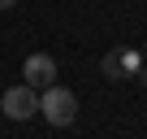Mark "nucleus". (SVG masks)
Masks as SVG:
<instances>
[{
  "instance_id": "1",
  "label": "nucleus",
  "mask_w": 147,
  "mask_h": 139,
  "mask_svg": "<svg viewBox=\"0 0 147 139\" xmlns=\"http://www.w3.org/2000/svg\"><path fill=\"white\" fill-rule=\"evenodd\" d=\"M39 113L52 122V126H74V117H78V96H74L69 87H43L39 96Z\"/></svg>"
},
{
  "instance_id": "2",
  "label": "nucleus",
  "mask_w": 147,
  "mask_h": 139,
  "mask_svg": "<svg viewBox=\"0 0 147 139\" xmlns=\"http://www.w3.org/2000/svg\"><path fill=\"white\" fill-rule=\"evenodd\" d=\"M0 113H5L9 122H30L35 113H39V96H35V87H9L5 96H0Z\"/></svg>"
},
{
  "instance_id": "3",
  "label": "nucleus",
  "mask_w": 147,
  "mask_h": 139,
  "mask_svg": "<svg viewBox=\"0 0 147 139\" xmlns=\"http://www.w3.org/2000/svg\"><path fill=\"white\" fill-rule=\"evenodd\" d=\"M22 78H26V87H52V83H56V57L30 52L26 65H22Z\"/></svg>"
},
{
  "instance_id": "4",
  "label": "nucleus",
  "mask_w": 147,
  "mask_h": 139,
  "mask_svg": "<svg viewBox=\"0 0 147 139\" xmlns=\"http://www.w3.org/2000/svg\"><path fill=\"white\" fill-rule=\"evenodd\" d=\"M138 65H143V57H138L134 48H113V52H104V61H100L104 78H125V74H134Z\"/></svg>"
},
{
  "instance_id": "5",
  "label": "nucleus",
  "mask_w": 147,
  "mask_h": 139,
  "mask_svg": "<svg viewBox=\"0 0 147 139\" xmlns=\"http://www.w3.org/2000/svg\"><path fill=\"white\" fill-rule=\"evenodd\" d=\"M134 74H138V83L147 87V65H138V70H134Z\"/></svg>"
},
{
  "instance_id": "6",
  "label": "nucleus",
  "mask_w": 147,
  "mask_h": 139,
  "mask_svg": "<svg viewBox=\"0 0 147 139\" xmlns=\"http://www.w3.org/2000/svg\"><path fill=\"white\" fill-rule=\"evenodd\" d=\"M13 5H18V0H0V9H13Z\"/></svg>"
},
{
  "instance_id": "7",
  "label": "nucleus",
  "mask_w": 147,
  "mask_h": 139,
  "mask_svg": "<svg viewBox=\"0 0 147 139\" xmlns=\"http://www.w3.org/2000/svg\"><path fill=\"white\" fill-rule=\"evenodd\" d=\"M143 57H147V48H143Z\"/></svg>"
}]
</instances>
